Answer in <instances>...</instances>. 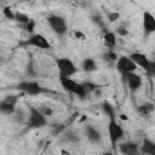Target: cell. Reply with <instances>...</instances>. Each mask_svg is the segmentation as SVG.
Listing matches in <instances>:
<instances>
[{
    "instance_id": "cell-1",
    "label": "cell",
    "mask_w": 155,
    "mask_h": 155,
    "mask_svg": "<svg viewBox=\"0 0 155 155\" xmlns=\"http://www.w3.org/2000/svg\"><path fill=\"white\" fill-rule=\"evenodd\" d=\"M59 81H61L62 87H63L67 92H69V93H71V94H75V96H78V97H80V98H85V97L87 96V94L85 93V91H84L82 85H81L80 82L73 80L71 78L59 76Z\"/></svg>"
},
{
    "instance_id": "cell-2",
    "label": "cell",
    "mask_w": 155,
    "mask_h": 155,
    "mask_svg": "<svg viewBox=\"0 0 155 155\" xmlns=\"http://www.w3.org/2000/svg\"><path fill=\"white\" fill-rule=\"evenodd\" d=\"M47 120L46 116L41 113V110L30 107L29 108V115H28V120H27V125L30 128H41L46 125Z\"/></svg>"
},
{
    "instance_id": "cell-3",
    "label": "cell",
    "mask_w": 155,
    "mask_h": 155,
    "mask_svg": "<svg viewBox=\"0 0 155 155\" xmlns=\"http://www.w3.org/2000/svg\"><path fill=\"white\" fill-rule=\"evenodd\" d=\"M47 23L50 25V28L53 30V33H56L59 36H63L67 34L68 31V25L65 19L62 16L58 15H51L47 17Z\"/></svg>"
},
{
    "instance_id": "cell-4",
    "label": "cell",
    "mask_w": 155,
    "mask_h": 155,
    "mask_svg": "<svg viewBox=\"0 0 155 155\" xmlns=\"http://www.w3.org/2000/svg\"><path fill=\"white\" fill-rule=\"evenodd\" d=\"M56 64H57V68L59 70V76H65V78H70L73 76L78 68L76 65L74 64V62L67 57H61V58H57L56 59Z\"/></svg>"
},
{
    "instance_id": "cell-5",
    "label": "cell",
    "mask_w": 155,
    "mask_h": 155,
    "mask_svg": "<svg viewBox=\"0 0 155 155\" xmlns=\"http://www.w3.org/2000/svg\"><path fill=\"white\" fill-rule=\"evenodd\" d=\"M108 134H109V139L110 143L113 145V148H116V143L124 138V128L121 127V125L119 122H116V119H109V125H108Z\"/></svg>"
},
{
    "instance_id": "cell-6",
    "label": "cell",
    "mask_w": 155,
    "mask_h": 155,
    "mask_svg": "<svg viewBox=\"0 0 155 155\" xmlns=\"http://www.w3.org/2000/svg\"><path fill=\"white\" fill-rule=\"evenodd\" d=\"M17 88L22 91L23 93L28 96H39L40 93H44L46 90L36 81L29 80V81H22L17 85Z\"/></svg>"
},
{
    "instance_id": "cell-7",
    "label": "cell",
    "mask_w": 155,
    "mask_h": 155,
    "mask_svg": "<svg viewBox=\"0 0 155 155\" xmlns=\"http://www.w3.org/2000/svg\"><path fill=\"white\" fill-rule=\"evenodd\" d=\"M138 67L134 64V62L128 56H120L116 61V69L122 75H126L128 73H134Z\"/></svg>"
},
{
    "instance_id": "cell-8",
    "label": "cell",
    "mask_w": 155,
    "mask_h": 155,
    "mask_svg": "<svg viewBox=\"0 0 155 155\" xmlns=\"http://www.w3.org/2000/svg\"><path fill=\"white\" fill-rule=\"evenodd\" d=\"M25 46H33L36 48H41V50H47L51 47L50 41L42 35V34H33L29 36V39L25 40L24 42Z\"/></svg>"
},
{
    "instance_id": "cell-9",
    "label": "cell",
    "mask_w": 155,
    "mask_h": 155,
    "mask_svg": "<svg viewBox=\"0 0 155 155\" xmlns=\"http://www.w3.org/2000/svg\"><path fill=\"white\" fill-rule=\"evenodd\" d=\"M124 78L126 79V82H127V86L130 88V91L132 92H136L140 88L142 84H143V80H142V76L138 75L136 71L134 73H128L126 75H124Z\"/></svg>"
},
{
    "instance_id": "cell-10",
    "label": "cell",
    "mask_w": 155,
    "mask_h": 155,
    "mask_svg": "<svg viewBox=\"0 0 155 155\" xmlns=\"http://www.w3.org/2000/svg\"><path fill=\"white\" fill-rule=\"evenodd\" d=\"M143 30L145 34L155 33V16L149 11L143 13Z\"/></svg>"
},
{
    "instance_id": "cell-11",
    "label": "cell",
    "mask_w": 155,
    "mask_h": 155,
    "mask_svg": "<svg viewBox=\"0 0 155 155\" xmlns=\"http://www.w3.org/2000/svg\"><path fill=\"white\" fill-rule=\"evenodd\" d=\"M128 57L134 62V64H136L137 67H140V68H143L144 70H148L150 61H149V58L147 57V54H144V53H142V52H133V53H131Z\"/></svg>"
},
{
    "instance_id": "cell-12",
    "label": "cell",
    "mask_w": 155,
    "mask_h": 155,
    "mask_svg": "<svg viewBox=\"0 0 155 155\" xmlns=\"http://www.w3.org/2000/svg\"><path fill=\"white\" fill-rule=\"evenodd\" d=\"M119 149L124 155H140L139 145L137 143H133V142L122 143L119 145Z\"/></svg>"
},
{
    "instance_id": "cell-13",
    "label": "cell",
    "mask_w": 155,
    "mask_h": 155,
    "mask_svg": "<svg viewBox=\"0 0 155 155\" xmlns=\"http://www.w3.org/2000/svg\"><path fill=\"white\" fill-rule=\"evenodd\" d=\"M139 151L140 155H155V142L149 138H144L139 145Z\"/></svg>"
},
{
    "instance_id": "cell-14",
    "label": "cell",
    "mask_w": 155,
    "mask_h": 155,
    "mask_svg": "<svg viewBox=\"0 0 155 155\" xmlns=\"http://www.w3.org/2000/svg\"><path fill=\"white\" fill-rule=\"evenodd\" d=\"M86 136H87L88 140H90L91 143H93V144L99 143L101 139H102V134H101L99 130H97V128H96L94 126H92V125L86 126Z\"/></svg>"
},
{
    "instance_id": "cell-15",
    "label": "cell",
    "mask_w": 155,
    "mask_h": 155,
    "mask_svg": "<svg viewBox=\"0 0 155 155\" xmlns=\"http://www.w3.org/2000/svg\"><path fill=\"white\" fill-rule=\"evenodd\" d=\"M103 40H104V45L109 50H113L116 46V35L113 31H107L103 36Z\"/></svg>"
},
{
    "instance_id": "cell-16",
    "label": "cell",
    "mask_w": 155,
    "mask_h": 155,
    "mask_svg": "<svg viewBox=\"0 0 155 155\" xmlns=\"http://www.w3.org/2000/svg\"><path fill=\"white\" fill-rule=\"evenodd\" d=\"M82 70L86 73H92L94 70H97V62L93 58H85L81 63Z\"/></svg>"
},
{
    "instance_id": "cell-17",
    "label": "cell",
    "mask_w": 155,
    "mask_h": 155,
    "mask_svg": "<svg viewBox=\"0 0 155 155\" xmlns=\"http://www.w3.org/2000/svg\"><path fill=\"white\" fill-rule=\"evenodd\" d=\"M155 110V104L150 103V102H147V103H143L138 107V113L143 116H148L149 114H151L153 111Z\"/></svg>"
},
{
    "instance_id": "cell-18",
    "label": "cell",
    "mask_w": 155,
    "mask_h": 155,
    "mask_svg": "<svg viewBox=\"0 0 155 155\" xmlns=\"http://www.w3.org/2000/svg\"><path fill=\"white\" fill-rule=\"evenodd\" d=\"M0 110L5 115H12V114L16 113V105L15 104H11V103H7V102H5L2 99L0 102Z\"/></svg>"
},
{
    "instance_id": "cell-19",
    "label": "cell",
    "mask_w": 155,
    "mask_h": 155,
    "mask_svg": "<svg viewBox=\"0 0 155 155\" xmlns=\"http://www.w3.org/2000/svg\"><path fill=\"white\" fill-rule=\"evenodd\" d=\"M102 110H103V113H104L109 119H116V117H115V109H114V107H113L109 102H107V101L103 102V104H102Z\"/></svg>"
},
{
    "instance_id": "cell-20",
    "label": "cell",
    "mask_w": 155,
    "mask_h": 155,
    "mask_svg": "<svg viewBox=\"0 0 155 155\" xmlns=\"http://www.w3.org/2000/svg\"><path fill=\"white\" fill-rule=\"evenodd\" d=\"M30 19H31V18H29V16H27L25 13L19 12V11L16 12L15 21H16L17 23H19V24H22V25H25V24H28V23L30 22Z\"/></svg>"
},
{
    "instance_id": "cell-21",
    "label": "cell",
    "mask_w": 155,
    "mask_h": 155,
    "mask_svg": "<svg viewBox=\"0 0 155 155\" xmlns=\"http://www.w3.org/2000/svg\"><path fill=\"white\" fill-rule=\"evenodd\" d=\"M81 85H82L84 91H85V93H86V94L92 93V92H94L97 88H99V86H98V85H96V84H94V82H92V81H85V82H81Z\"/></svg>"
},
{
    "instance_id": "cell-22",
    "label": "cell",
    "mask_w": 155,
    "mask_h": 155,
    "mask_svg": "<svg viewBox=\"0 0 155 155\" xmlns=\"http://www.w3.org/2000/svg\"><path fill=\"white\" fill-rule=\"evenodd\" d=\"M103 59L107 61V62H116L119 59V56L116 52H114L113 50H109L107 51L104 54H103Z\"/></svg>"
},
{
    "instance_id": "cell-23",
    "label": "cell",
    "mask_w": 155,
    "mask_h": 155,
    "mask_svg": "<svg viewBox=\"0 0 155 155\" xmlns=\"http://www.w3.org/2000/svg\"><path fill=\"white\" fill-rule=\"evenodd\" d=\"M63 139H64V142H68V143H76V142L79 140V137H78L74 132L69 131V132L65 133V136H64Z\"/></svg>"
},
{
    "instance_id": "cell-24",
    "label": "cell",
    "mask_w": 155,
    "mask_h": 155,
    "mask_svg": "<svg viewBox=\"0 0 155 155\" xmlns=\"http://www.w3.org/2000/svg\"><path fill=\"white\" fill-rule=\"evenodd\" d=\"M2 13H4V16L7 18V19H12V21H15V17H16V12H13L10 7H4V10H2Z\"/></svg>"
},
{
    "instance_id": "cell-25",
    "label": "cell",
    "mask_w": 155,
    "mask_h": 155,
    "mask_svg": "<svg viewBox=\"0 0 155 155\" xmlns=\"http://www.w3.org/2000/svg\"><path fill=\"white\" fill-rule=\"evenodd\" d=\"M35 21L34 19H30V22L28 23V24H25V25H23V28H24V30L27 31V33H29V34H31L33 31H34V29H35Z\"/></svg>"
},
{
    "instance_id": "cell-26",
    "label": "cell",
    "mask_w": 155,
    "mask_h": 155,
    "mask_svg": "<svg viewBox=\"0 0 155 155\" xmlns=\"http://www.w3.org/2000/svg\"><path fill=\"white\" fill-rule=\"evenodd\" d=\"M107 16H108L109 22H115V21H117V19L120 18V13L116 12V11H114V12H108Z\"/></svg>"
},
{
    "instance_id": "cell-27",
    "label": "cell",
    "mask_w": 155,
    "mask_h": 155,
    "mask_svg": "<svg viewBox=\"0 0 155 155\" xmlns=\"http://www.w3.org/2000/svg\"><path fill=\"white\" fill-rule=\"evenodd\" d=\"M4 101H5V102H7V103H11V104H15V105H16V103H17L18 98H17V96L8 94V96H6V97L4 98Z\"/></svg>"
},
{
    "instance_id": "cell-28",
    "label": "cell",
    "mask_w": 155,
    "mask_h": 155,
    "mask_svg": "<svg viewBox=\"0 0 155 155\" xmlns=\"http://www.w3.org/2000/svg\"><path fill=\"white\" fill-rule=\"evenodd\" d=\"M147 73H148L149 75L155 76V62H154V61H150V63H149V68H148Z\"/></svg>"
},
{
    "instance_id": "cell-29",
    "label": "cell",
    "mask_w": 155,
    "mask_h": 155,
    "mask_svg": "<svg viewBox=\"0 0 155 155\" xmlns=\"http://www.w3.org/2000/svg\"><path fill=\"white\" fill-rule=\"evenodd\" d=\"M65 130V126L59 124V125H54V130H53V134H59L62 131Z\"/></svg>"
},
{
    "instance_id": "cell-30",
    "label": "cell",
    "mask_w": 155,
    "mask_h": 155,
    "mask_svg": "<svg viewBox=\"0 0 155 155\" xmlns=\"http://www.w3.org/2000/svg\"><path fill=\"white\" fill-rule=\"evenodd\" d=\"M116 31H117V34H119V35H121V36H126V35L128 34V30H127L126 28H124V27L117 28V29H116Z\"/></svg>"
},
{
    "instance_id": "cell-31",
    "label": "cell",
    "mask_w": 155,
    "mask_h": 155,
    "mask_svg": "<svg viewBox=\"0 0 155 155\" xmlns=\"http://www.w3.org/2000/svg\"><path fill=\"white\" fill-rule=\"evenodd\" d=\"M41 113H42L45 116H50V115H52V110H51L50 108H45L44 110H41Z\"/></svg>"
},
{
    "instance_id": "cell-32",
    "label": "cell",
    "mask_w": 155,
    "mask_h": 155,
    "mask_svg": "<svg viewBox=\"0 0 155 155\" xmlns=\"http://www.w3.org/2000/svg\"><path fill=\"white\" fill-rule=\"evenodd\" d=\"M27 74H29L30 76L35 75V73L33 71V67H31V64H30V65H28V68H27Z\"/></svg>"
},
{
    "instance_id": "cell-33",
    "label": "cell",
    "mask_w": 155,
    "mask_h": 155,
    "mask_svg": "<svg viewBox=\"0 0 155 155\" xmlns=\"http://www.w3.org/2000/svg\"><path fill=\"white\" fill-rule=\"evenodd\" d=\"M74 34H75L76 38H80V40H84V39H85V35H84L82 33H80V31H75Z\"/></svg>"
},
{
    "instance_id": "cell-34",
    "label": "cell",
    "mask_w": 155,
    "mask_h": 155,
    "mask_svg": "<svg viewBox=\"0 0 155 155\" xmlns=\"http://www.w3.org/2000/svg\"><path fill=\"white\" fill-rule=\"evenodd\" d=\"M120 119H121V120H127L128 117H127V115H125V114H120Z\"/></svg>"
},
{
    "instance_id": "cell-35",
    "label": "cell",
    "mask_w": 155,
    "mask_h": 155,
    "mask_svg": "<svg viewBox=\"0 0 155 155\" xmlns=\"http://www.w3.org/2000/svg\"><path fill=\"white\" fill-rule=\"evenodd\" d=\"M103 155H114L111 151H105V153H103Z\"/></svg>"
},
{
    "instance_id": "cell-36",
    "label": "cell",
    "mask_w": 155,
    "mask_h": 155,
    "mask_svg": "<svg viewBox=\"0 0 155 155\" xmlns=\"http://www.w3.org/2000/svg\"><path fill=\"white\" fill-rule=\"evenodd\" d=\"M85 120H86V116H85V115H82V117H81V119H80V121H81V122H82V121H85Z\"/></svg>"
},
{
    "instance_id": "cell-37",
    "label": "cell",
    "mask_w": 155,
    "mask_h": 155,
    "mask_svg": "<svg viewBox=\"0 0 155 155\" xmlns=\"http://www.w3.org/2000/svg\"><path fill=\"white\" fill-rule=\"evenodd\" d=\"M153 61H154V62H155V58H154V59H153Z\"/></svg>"
}]
</instances>
